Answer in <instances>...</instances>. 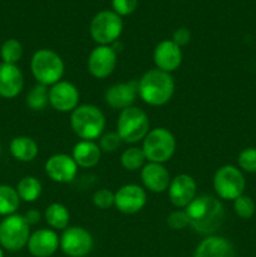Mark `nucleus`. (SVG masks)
Instances as JSON below:
<instances>
[{
  "instance_id": "nucleus-1",
  "label": "nucleus",
  "mask_w": 256,
  "mask_h": 257,
  "mask_svg": "<svg viewBox=\"0 0 256 257\" xmlns=\"http://www.w3.org/2000/svg\"><path fill=\"white\" fill-rule=\"evenodd\" d=\"M190 226L201 235H213L221 227L225 217L223 206L212 196H196L186 207Z\"/></svg>"
},
{
  "instance_id": "nucleus-2",
  "label": "nucleus",
  "mask_w": 256,
  "mask_h": 257,
  "mask_svg": "<svg viewBox=\"0 0 256 257\" xmlns=\"http://www.w3.org/2000/svg\"><path fill=\"white\" fill-rule=\"evenodd\" d=\"M173 93L175 80L171 73L151 69L138 80V95L143 102L153 107H160L170 102Z\"/></svg>"
},
{
  "instance_id": "nucleus-3",
  "label": "nucleus",
  "mask_w": 256,
  "mask_h": 257,
  "mask_svg": "<svg viewBox=\"0 0 256 257\" xmlns=\"http://www.w3.org/2000/svg\"><path fill=\"white\" fill-rule=\"evenodd\" d=\"M70 125L73 132L83 141H94L104 131L105 117L95 105H78L70 114Z\"/></svg>"
},
{
  "instance_id": "nucleus-4",
  "label": "nucleus",
  "mask_w": 256,
  "mask_h": 257,
  "mask_svg": "<svg viewBox=\"0 0 256 257\" xmlns=\"http://www.w3.org/2000/svg\"><path fill=\"white\" fill-rule=\"evenodd\" d=\"M30 69L39 84L54 85L64 74V63L52 49H39L33 54Z\"/></svg>"
},
{
  "instance_id": "nucleus-5",
  "label": "nucleus",
  "mask_w": 256,
  "mask_h": 257,
  "mask_svg": "<svg viewBox=\"0 0 256 257\" xmlns=\"http://www.w3.org/2000/svg\"><path fill=\"white\" fill-rule=\"evenodd\" d=\"M150 132V119L147 113L137 107L120 110L117 122V133L122 142L137 143L145 140Z\"/></svg>"
},
{
  "instance_id": "nucleus-6",
  "label": "nucleus",
  "mask_w": 256,
  "mask_h": 257,
  "mask_svg": "<svg viewBox=\"0 0 256 257\" xmlns=\"http://www.w3.org/2000/svg\"><path fill=\"white\" fill-rule=\"evenodd\" d=\"M142 150L148 162L162 165L175 155L176 138L167 128H155L151 130L143 140Z\"/></svg>"
},
{
  "instance_id": "nucleus-7",
  "label": "nucleus",
  "mask_w": 256,
  "mask_h": 257,
  "mask_svg": "<svg viewBox=\"0 0 256 257\" xmlns=\"http://www.w3.org/2000/svg\"><path fill=\"white\" fill-rule=\"evenodd\" d=\"M30 226L23 215L7 216L0 222V246L8 251H20L28 245Z\"/></svg>"
},
{
  "instance_id": "nucleus-8",
  "label": "nucleus",
  "mask_w": 256,
  "mask_h": 257,
  "mask_svg": "<svg viewBox=\"0 0 256 257\" xmlns=\"http://www.w3.org/2000/svg\"><path fill=\"white\" fill-rule=\"evenodd\" d=\"M123 22L118 14L110 10L99 12L90 22L89 32L93 40L99 45H112L119 38Z\"/></svg>"
},
{
  "instance_id": "nucleus-9",
  "label": "nucleus",
  "mask_w": 256,
  "mask_h": 257,
  "mask_svg": "<svg viewBox=\"0 0 256 257\" xmlns=\"http://www.w3.org/2000/svg\"><path fill=\"white\" fill-rule=\"evenodd\" d=\"M245 186V177L235 166H222L213 176V188L222 200H236L238 196L243 195Z\"/></svg>"
},
{
  "instance_id": "nucleus-10",
  "label": "nucleus",
  "mask_w": 256,
  "mask_h": 257,
  "mask_svg": "<svg viewBox=\"0 0 256 257\" xmlns=\"http://www.w3.org/2000/svg\"><path fill=\"white\" fill-rule=\"evenodd\" d=\"M92 235L85 228L79 226L67 227L60 236V245L63 252L69 257H84L93 250Z\"/></svg>"
},
{
  "instance_id": "nucleus-11",
  "label": "nucleus",
  "mask_w": 256,
  "mask_h": 257,
  "mask_svg": "<svg viewBox=\"0 0 256 257\" xmlns=\"http://www.w3.org/2000/svg\"><path fill=\"white\" fill-rule=\"evenodd\" d=\"M88 70L98 79L109 77L117 65V52L110 45H98L88 57Z\"/></svg>"
},
{
  "instance_id": "nucleus-12",
  "label": "nucleus",
  "mask_w": 256,
  "mask_h": 257,
  "mask_svg": "<svg viewBox=\"0 0 256 257\" xmlns=\"http://www.w3.org/2000/svg\"><path fill=\"white\" fill-rule=\"evenodd\" d=\"M147 203L146 191L138 185L122 186L114 193V206L124 215H135L140 212Z\"/></svg>"
},
{
  "instance_id": "nucleus-13",
  "label": "nucleus",
  "mask_w": 256,
  "mask_h": 257,
  "mask_svg": "<svg viewBox=\"0 0 256 257\" xmlns=\"http://www.w3.org/2000/svg\"><path fill=\"white\" fill-rule=\"evenodd\" d=\"M79 103V90L73 83L60 80L49 89V104L58 112H73Z\"/></svg>"
},
{
  "instance_id": "nucleus-14",
  "label": "nucleus",
  "mask_w": 256,
  "mask_h": 257,
  "mask_svg": "<svg viewBox=\"0 0 256 257\" xmlns=\"http://www.w3.org/2000/svg\"><path fill=\"white\" fill-rule=\"evenodd\" d=\"M197 185L193 177L185 175L176 176L168 186V197L177 208H186L196 198Z\"/></svg>"
},
{
  "instance_id": "nucleus-15",
  "label": "nucleus",
  "mask_w": 256,
  "mask_h": 257,
  "mask_svg": "<svg viewBox=\"0 0 256 257\" xmlns=\"http://www.w3.org/2000/svg\"><path fill=\"white\" fill-rule=\"evenodd\" d=\"M45 172L48 177L58 183L72 182L78 172V166L72 156L58 153L45 162Z\"/></svg>"
},
{
  "instance_id": "nucleus-16",
  "label": "nucleus",
  "mask_w": 256,
  "mask_h": 257,
  "mask_svg": "<svg viewBox=\"0 0 256 257\" xmlns=\"http://www.w3.org/2000/svg\"><path fill=\"white\" fill-rule=\"evenodd\" d=\"M138 95V82L130 80V82L117 83L107 89L104 94V99L109 107L113 109H125L132 107L136 98Z\"/></svg>"
},
{
  "instance_id": "nucleus-17",
  "label": "nucleus",
  "mask_w": 256,
  "mask_h": 257,
  "mask_svg": "<svg viewBox=\"0 0 256 257\" xmlns=\"http://www.w3.org/2000/svg\"><path fill=\"white\" fill-rule=\"evenodd\" d=\"M182 58L181 48L172 40H162L156 45L153 52V62L157 69L167 73H172L178 69L182 63Z\"/></svg>"
},
{
  "instance_id": "nucleus-18",
  "label": "nucleus",
  "mask_w": 256,
  "mask_h": 257,
  "mask_svg": "<svg viewBox=\"0 0 256 257\" xmlns=\"http://www.w3.org/2000/svg\"><path fill=\"white\" fill-rule=\"evenodd\" d=\"M59 245L60 237L55 231L40 228L30 235L27 246L34 257H50L57 252Z\"/></svg>"
},
{
  "instance_id": "nucleus-19",
  "label": "nucleus",
  "mask_w": 256,
  "mask_h": 257,
  "mask_svg": "<svg viewBox=\"0 0 256 257\" xmlns=\"http://www.w3.org/2000/svg\"><path fill=\"white\" fill-rule=\"evenodd\" d=\"M24 87V77L15 64L0 63V97L15 98Z\"/></svg>"
},
{
  "instance_id": "nucleus-20",
  "label": "nucleus",
  "mask_w": 256,
  "mask_h": 257,
  "mask_svg": "<svg viewBox=\"0 0 256 257\" xmlns=\"http://www.w3.org/2000/svg\"><path fill=\"white\" fill-rule=\"evenodd\" d=\"M141 178L148 191L155 193H162L168 190L171 183V176L166 167L161 163L148 162L141 170Z\"/></svg>"
},
{
  "instance_id": "nucleus-21",
  "label": "nucleus",
  "mask_w": 256,
  "mask_h": 257,
  "mask_svg": "<svg viewBox=\"0 0 256 257\" xmlns=\"http://www.w3.org/2000/svg\"><path fill=\"white\" fill-rule=\"evenodd\" d=\"M193 257H236V251L227 238L211 235L201 241Z\"/></svg>"
},
{
  "instance_id": "nucleus-22",
  "label": "nucleus",
  "mask_w": 256,
  "mask_h": 257,
  "mask_svg": "<svg viewBox=\"0 0 256 257\" xmlns=\"http://www.w3.org/2000/svg\"><path fill=\"white\" fill-rule=\"evenodd\" d=\"M102 156L99 146L94 141H80L73 148V160L78 167L92 168L98 165Z\"/></svg>"
},
{
  "instance_id": "nucleus-23",
  "label": "nucleus",
  "mask_w": 256,
  "mask_h": 257,
  "mask_svg": "<svg viewBox=\"0 0 256 257\" xmlns=\"http://www.w3.org/2000/svg\"><path fill=\"white\" fill-rule=\"evenodd\" d=\"M38 152H39L38 143L27 136L15 137L10 142V153L15 160L20 162H32L38 156Z\"/></svg>"
},
{
  "instance_id": "nucleus-24",
  "label": "nucleus",
  "mask_w": 256,
  "mask_h": 257,
  "mask_svg": "<svg viewBox=\"0 0 256 257\" xmlns=\"http://www.w3.org/2000/svg\"><path fill=\"white\" fill-rule=\"evenodd\" d=\"M44 217L48 225L54 230H65L70 220L69 211L62 203H52L48 206Z\"/></svg>"
},
{
  "instance_id": "nucleus-25",
  "label": "nucleus",
  "mask_w": 256,
  "mask_h": 257,
  "mask_svg": "<svg viewBox=\"0 0 256 257\" xmlns=\"http://www.w3.org/2000/svg\"><path fill=\"white\" fill-rule=\"evenodd\" d=\"M17 192L19 195L20 200L25 201V202H34L42 195V183L37 177L33 176H25L22 180L18 182L17 185Z\"/></svg>"
},
{
  "instance_id": "nucleus-26",
  "label": "nucleus",
  "mask_w": 256,
  "mask_h": 257,
  "mask_svg": "<svg viewBox=\"0 0 256 257\" xmlns=\"http://www.w3.org/2000/svg\"><path fill=\"white\" fill-rule=\"evenodd\" d=\"M20 206V197L12 186L0 185V216L14 215Z\"/></svg>"
},
{
  "instance_id": "nucleus-27",
  "label": "nucleus",
  "mask_w": 256,
  "mask_h": 257,
  "mask_svg": "<svg viewBox=\"0 0 256 257\" xmlns=\"http://www.w3.org/2000/svg\"><path fill=\"white\" fill-rule=\"evenodd\" d=\"M49 104V89L47 85L38 83L27 94V105L32 110H43Z\"/></svg>"
},
{
  "instance_id": "nucleus-28",
  "label": "nucleus",
  "mask_w": 256,
  "mask_h": 257,
  "mask_svg": "<svg viewBox=\"0 0 256 257\" xmlns=\"http://www.w3.org/2000/svg\"><path fill=\"white\" fill-rule=\"evenodd\" d=\"M147 161L142 148L131 147L125 150L120 156V165L127 171H138L143 168L145 162Z\"/></svg>"
},
{
  "instance_id": "nucleus-29",
  "label": "nucleus",
  "mask_w": 256,
  "mask_h": 257,
  "mask_svg": "<svg viewBox=\"0 0 256 257\" xmlns=\"http://www.w3.org/2000/svg\"><path fill=\"white\" fill-rule=\"evenodd\" d=\"M0 57H2L3 63L17 65V63L23 57V47L19 40L13 39V38L5 40L0 48Z\"/></svg>"
},
{
  "instance_id": "nucleus-30",
  "label": "nucleus",
  "mask_w": 256,
  "mask_h": 257,
  "mask_svg": "<svg viewBox=\"0 0 256 257\" xmlns=\"http://www.w3.org/2000/svg\"><path fill=\"white\" fill-rule=\"evenodd\" d=\"M233 210L238 217L243 220H248L253 216L256 210V205L250 196L241 195L236 200H233Z\"/></svg>"
},
{
  "instance_id": "nucleus-31",
  "label": "nucleus",
  "mask_w": 256,
  "mask_h": 257,
  "mask_svg": "<svg viewBox=\"0 0 256 257\" xmlns=\"http://www.w3.org/2000/svg\"><path fill=\"white\" fill-rule=\"evenodd\" d=\"M237 162L241 170L245 172L256 173V148L248 147L241 151Z\"/></svg>"
},
{
  "instance_id": "nucleus-32",
  "label": "nucleus",
  "mask_w": 256,
  "mask_h": 257,
  "mask_svg": "<svg viewBox=\"0 0 256 257\" xmlns=\"http://www.w3.org/2000/svg\"><path fill=\"white\" fill-rule=\"evenodd\" d=\"M93 203L100 210H108L114 206V193L107 188H100L93 195Z\"/></svg>"
},
{
  "instance_id": "nucleus-33",
  "label": "nucleus",
  "mask_w": 256,
  "mask_h": 257,
  "mask_svg": "<svg viewBox=\"0 0 256 257\" xmlns=\"http://www.w3.org/2000/svg\"><path fill=\"white\" fill-rule=\"evenodd\" d=\"M120 145H122V140H120V137L118 136L117 132L105 133V135H103L102 137H100L99 141L100 151L108 153L115 152V151L120 147Z\"/></svg>"
},
{
  "instance_id": "nucleus-34",
  "label": "nucleus",
  "mask_w": 256,
  "mask_h": 257,
  "mask_svg": "<svg viewBox=\"0 0 256 257\" xmlns=\"http://www.w3.org/2000/svg\"><path fill=\"white\" fill-rule=\"evenodd\" d=\"M167 225L172 230H183L187 226H190L187 212L185 210H177L170 213L167 217Z\"/></svg>"
},
{
  "instance_id": "nucleus-35",
  "label": "nucleus",
  "mask_w": 256,
  "mask_h": 257,
  "mask_svg": "<svg viewBox=\"0 0 256 257\" xmlns=\"http://www.w3.org/2000/svg\"><path fill=\"white\" fill-rule=\"evenodd\" d=\"M138 5V0H112V7L119 17L132 14Z\"/></svg>"
},
{
  "instance_id": "nucleus-36",
  "label": "nucleus",
  "mask_w": 256,
  "mask_h": 257,
  "mask_svg": "<svg viewBox=\"0 0 256 257\" xmlns=\"http://www.w3.org/2000/svg\"><path fill=\"white\" fill-rule=\"evenodd\" d=\"M191 39V33L187 28H178L173 32L172 35V42L175 44H177L178 47H183V45H187L190 43Z\"/></svg>"
},
{
  "instance_id": "nucleus-37",
  "label": "nucleus",
  "mask_w": 256,
  "mask_h": 257,
  "mask_svg": "<svg viewBox=\"0 0 256 257\" xmlns=\"http://www.w3.org/2000/svg\"><path fill=\"white\" fill-rule=\"evenodd\" d=\"M24 216V218L27 220V222L30 225H37V223H39L40 221V217H42V215H40V212L38 210H35V208H32V210L28 211Z\"/></svg>"
},
{
  "instance_id": "nucleus-38",
  "label": "nucleus",
  "mask_w": 256,
  "mask_h": 257,
  "mask_svg": "<svg viewBox=\"0 0 256 257\" xmlns=\"http://www.w3.org/2000/svg\"><path fill=\"white\" fill-rule=\"evenodd\" d=\"M0 257H4V251H3L2 247H0Z\"/></svg>"
},
{
  "instance_id": "nucleus-39",
  "label": "nucleus",
  "mask_w": 256,
  "mask_h": 257,
  "mask_svg": "<svg viewBox=\"0 0 256 257\" xmlns=\"http://www.w3.org/2000/svg\"><path fill=\"white\" fill-rule=\"evenodd\" d=\"M0 151H2V148H0Z\"/></svg>"
}]
</instances>
